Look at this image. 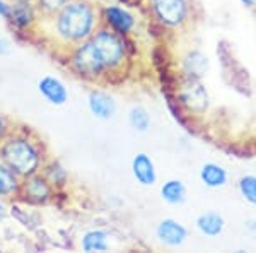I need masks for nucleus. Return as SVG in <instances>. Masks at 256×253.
Masks as SVG:
<instances>
[{"label": "nucleus", "instance_id": "9", "mask_svg": "<svg viewBox=\"0 0 256 253\" xmlns=\"http://www.w3.org/2000/svg\"><path fill=\"white\" fill-rule=\"evenodd\" d=\"M132 171H134L135 180L140 185L148 186L156 183V168H154V161L150 159L147 154L140 152L134 157L132 161Z\"/></svg>", "mask_w": 256, "mask_h": 253}, {"label": "nucleus", "instance_id": "11", "mask_svg": "<svg viewBox=\"0 0 256 253\" xmlns=\"http://www.w3.org/2000/svg\"><path fill=\"white\" fill-rule=\"evenodd\" d=\"M89 110L96 118L108 120L116 111V105H114L113 98L108 96V94L94 91V93L89 94Z\"/></svg>", "mask_w": 256, "mask_h": 253}, {"label": "nucleus", "instance_id": "1", "mask_svg": "<svg viewBox=\"0 0 256 253\" xmlns=\"http://www.w3.org/2000/svg\"><path fill=\"white\" fill-rule=\"evenodd\" d=\"M96 24V12L89 2H72L60 9L56 31L65 41H82L89 38Z\"/></svg>", "mask_w": 256, "mask_h": 253}, {"label": "nucleus", "instance_id": "18", "mask_svg": "<svg viewBox=\"0 0 256 253\" xmlns=\"http://www.w3.org/2000/svg\"><path fill=\"white\" fill-rule=\"evenodd\" d=\"M84 251H106L108 250V234L104 231H89L82 238Z\"/></svg>", "mask_w": 256, "mask_h": 253}, {"label": "nucleus", "instance_id": "6", "mask_svg": "<svg viewBox=\"0 0 256 253\" xmlns=\"http://www.w3.org/2000/svg\"><path fill=\"white\" fill-rule=\"evenodd\" d=\"M180 101L192 113H204L208 106V94L198 81H190L180 91Z\"/></svg>", "mask_w": 256, "mask_h": 253}, {"label": "nucleus", "instance_id": "17", "mask_svg": "<svg viewBox=\"0 0 256 253\" xmlns=\"http://www.w3.org/2000/svg\"><path fill=\"white\" fill-rule=\"evenodd\" d=\"M26 195L31 198V200H36V202H44L46 198L50 197V186H48V181L44 178H40V176H32L30 180L26 181Z\"/></svg>", "mask_w": 256, "mask_h": 253}, {"label": "nucleus", "instance_id": "23", "mask_svg": "<svg viewBox=\"0 0 256 253\" xmlns=\"http://www.w3.org/2000/svg\"><path fill=\"white\" fill-rule=\"evenodd\" d=\"M40 6L48 12H56L68 4V0H38Z\"/></svg>", "mask_w": 256, "mask_h": 253}, {"label": "nucleus", "instance_id": "15", "mask_svg": "<svg viewBox=\"0 0 256 253\" xmlns=\"http://www.w3.org/2000/svg\"><path fill=\"white\" fill-rule=\"evenodd\" d=\"M34 19V9L28 0H19L12 6L10 21L18 28H28Z\"/></svg>", "mask_w": 256, "mask_h": 253}, {"label": "nucleus", "instance_id": "28", "mask_svg": "<svg viewBox=\"0 0 256 253\" xmlns=\"http://www.w3.org/2000/svg\"><path fill=\"white\" fill-rule=\"evenodd\" d=\"M246 227L250 231H256V221H248L246 222Z\"/></svg>", "mask_w": 256, "mask_h": 253}, {"label": "nucleus", "instance_id": "13", "mask_svg": "<svg viewBox=\"0 0 256 253\" xmlns=\"http://www.w3.org/2000/svg\"><path fill=\"white\" fill-rule=\"evenodd\" d=\"M200 180L208 188H220L227 183V171L216 163H207L200 169Z\"/></svg>", "mask_w": 256, "mask_h": 253}, {"label": "nucleus", "instance_id": "4", "mask_svg": "<svg viewBox=\"0 0 256 253\" xmlns=\"http://www.w3.org/2000/svg\"><path fill=\"white\" fill-rule=\"evenodd\" d=\"M72 65L84 77H98L106 69L96 47H94L90 40L84 41L80 47H77L72 57Z\"/></svg>", "mask_w": 256, "mask_h": 253}, {"label": "nucleus", "instance_id": "5", "mask_svg": "<svg viewBox=\"0 0 256 253\" xmlns=\"http://www.w3.org/2000/svg\"><path fill=\"white\" fill-rule=\"evenodd\" d=\"M156 18L166 26H181L188 18L186 0H150Z\"/></svg>", "mask_w": 256, "mask_h": 253}, {"label": "nucleus", "instance_id": "22", "mask_svg": "<svg viewBox=\"0 0 256 253\" xmlns=\"http://www.w3.org/2000/svg\"><path fill=\"white\" fill-rule=\"evenodd\" d=\"M65 176H67V173H65V169L60 164H52V168L46 169V180L50 183L62 185L65 181Z\"/></svg>", "mask_w": 256, "mask_h": 253}, {"label": "nucleus", "instance_id": "26", "mask_svg": "<svg viewBox=\"0 0 256 253\" xmlns=\"http://www.w3.org/2000/svg\"><path fill=\"white\" fill-rule=\"evenodd\" d=\"M4 134H6V122H4V118L0 117V139L4 137Z\"/></svg>", "mask_w": 256, "mask_h": 253}, {"label": "nucleus", "instance_id": "2", "mask_svg": "<svg viewBox=\"0 0 256 253\" xmlns=\"http://www.w3.org/2000/svg\"><path fill=\"white\" fill-rule=\"evenodd\" d=\"M0 157L19 176H32L38 171L40 152L26 139H10L4 142Z\"/></svg>", "mask_w": 256, "mask_h": 253}, {"label": "nucleus", "instance_id": "10", "mask_svg": "<svg viewBox=\"0 0 256 253\" xmlns=\"http://www.w3.org/2000/svg\"><path fill=\"white\" fill-rule=\"evenodd\" d=\"M38 88H40V93L43 94L52 105L60 106V105H64L68 98V93H67V89H65V86L62 84L56 77H52V76L43 77L40 81Z\"/></svg>", "mask_w": 256, "mask_h": 253}, {"label": "nucleus", "instance_id": "20", "mask_svg": "<svg viewBox=\"0 0 256 253\" xmlns=\"http://www.w3.org/2000/svg\"><path fill=\"white\" fill-rule=\"evenodd\" d=\"M130 125L135 128V130L146 132L148 127H150V115L147 113L146 108L142 106H135L132 108L130 111Z\"/></svg>", "mask_w": 256, "mask_h": 253}, {"label": "nucleus", "instance_id": "29", "mask_svg": "<svg viewBox=\"0 0 256 253\" xmlns=\"http://www.w3.org/2000/svg\"><path fill=\"white\" fill-rule=\"evenodd\" d=\"M4 217H6V207H4V204L0 202V222L4 221Z\"/></svg>", "mask_w": 256, "mask_h": 253}, {"label": "nucleus", "instance_id": "19", "mask_svg": "<svg viewBox=\"0 0 256 253\" xmlns=\"http://www.w3.org/2000/svg\"><path fill=\"white\" fill-rule=\"evenodd\" d=\"M18 185V175L6 163H0V195H9L16 192Z\"/></svg>", "mask_w": 256, "mask_h": 253}, {"label": "nucleus", "instance_id": "27", "mask_svg": "<svg viewBox=\"0 0 256 253\" xmlns=\"http://www.w3.org/2000/svg\"><path fill=\"white\" fill-rule=\"evenodd\" d=\"M242 2V6H246V7H256V0H241Z\"/></svg>", "mask_w": 256, "mask_h": 253}, {"label": "nucleus", "instance_id": "16", "mask_svg": "<svg viewBox=\"0 0 256 253\" xmlns=\"http://www.w3.org/2000/svg\"><path fill=\"white\" fill-rule=\"evenodd\" d=\"M160 195H162V198L168 204L178 205L183 204L184 198H186V188H184V185L180 180H169L160 188Z\"/></svg>", "mask_w": 256, "mask_h": 253}, {"label": "nucleus", "instance_id": "3", "mask_svg": "<svg viewBox=\"0 0 256 253\" xmlns=\"http://www.w3.org/2000/svg\"><path fill=\"white\" fill-rule=\"evenodd\" d=\"M90 41L96 47L106 69L118 67L125 59V47H123V41L116 33L110 30H99L98 33H94Z\"/></svg>", "mask_w": 256, "mask_h": 253}, {"label": "nucleus", "instance_id": "14", "mask_svg": "<svg viewBox=\"0 0 256 253\" xmlns=\"http://www.w3.org/2000/svg\"><path fill=\"white\" fill-rule=\"evenodd\" d=\"M207 69H208V60H207V57L200 52H192L186 59L183 60V70L190 81H198L202 76H205Z\"/></svg>", "mask_w": 256, "mask_h": 253}, {"label": "nucleus", "instance_id": "21", "mask_svg": "<svg viewBox=\"0 0 256 253\" xmlns=\"http://www.w3.org/2000/svg\"><path fill=\"white\" fill-rule=\"evenodd\" d=\"M239 193L250 204H256V176L246 175L239 180Z\"/></svg>", "mask_w": 256, "mask_h": 253}, {"label": "nucleus", "instance_id": "24", "mask_svg": "<svg viewBox=\"0 0 256 253\" xmlns=\"http://www.w3.org/2000/svg\"><path fill=\"white\" fill-rule=\"evenodd\" d=\"M10 11H12V6L4 2V0H0V16H2L4 19H10Z\"/></svg>", "mask_w": 256, "mask_h": 253}, {"label": "nucleus", "instance_id": "7", "mask_svg": "<svg viewBox=\"0 0 256 253\" xmlns=\"http://www.w3.org/2000/svg\"><path fill=\"white\" fill-rule=\"evenodd\" d=\"M156 234H158L159 241L168 244V246H181L186 241L188 231L183 224H180L174 219H164L159 222Z\"/></svg>", "mask_w": 256, "mask_h": 253}, {"label": "nucleus", "instance_id": "12", "mask_svg": "<svg viewBox=\"0 0 256 253\" xmlns=\"http://www.w3.org/2000/svg\"><path fill=\"white\" fill-rule=\"evenodd\" d=\"M196 227L202 234L214 238V236H218L222 231H224L226 221L218 212H212V210H210V212H204V214L198 215Z\"/></svg>", "mask_w": 256, "mask_h": 253}, {"label": "nucleus", "instance_id": "8", "mask_svg": "<svg viewBox=\"0 0 256 253\" xmlns=\"http://www.w3.org/2000/svg\"><path fill=\"white\" fill-rule=\"evenodd\" d=\"M104 18H106L108 26H111L114 31L120 33V35H126V33H130L135 26L134 16H132L130 12H126L125 9H122V7H114V6L106 7Z\"/></svg>", "mask_w": 256, "mask_h": 253}, {"label": "nucleus", "instance_id": "25", "mask_svg": "<svg viewBox=\"0 0 256 253\" xmlns=\"http://www.w3.org/2000/svg\"><path fill=\"white\" fill-rule=\"evenodd\" d=\"M10 52V43L7 40H0V53H9Z\"/></svg>", "mask_w": 256, "mask_h": 253}]
</instances>
